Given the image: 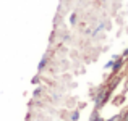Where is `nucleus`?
<instances>
[{"label": "nucleus", "mask_w": 128, "mask_h": 121, "mask_svg": "<svg viewBox=\"0 0 128 121\" xmlns=\"http://www.w3.org/2000/svg\"><path fill=\"white\" fill-rule=\"evenodd\" d=\"M106 94H107V87H100L99 90H97L96 97H94V107H96V110L102 108L104 105H106Z\"/></svg>", "instance_id": "obj_1"}, {"label": "nucleus", "mask_w": 128, "mask_h": 121, "mask_svg": "<svg viewBox=\"0 0 128 121\" xmlns=\"http://www.w3.org/2000/svg\"><path fill=\"white\" fill-rule=\"evenodd\" d=\"M122 66H123V60L118 57L117 60H114V65H112V73H114V74H115V73H118Z\"/></svg>", "instance_id": "obj_2"}, {"label": "nucleus", "mask_w": 128, "mask_h": 121, "mask_svg": "<svg viewBox=\"0 0 128 121\" xmlns=\"http://www.w3.org/2000/svg\"><path fill=\"white\" fill-rule=\"evenodd\" d=\"M47 63H49V55L46 53V55L42 57V60H41V63H39V66H38V71H42V69L47 66Z\"/></svg>", "instance_id": "obj_3"}, {"label": "nucleus", "mask_w": 128, "mask_h": 121, "mask_svg": "<svg viewBox=\"0 0 128 121\" xmlns=\"http://www.w3.org/2000/svg\"><path fill=\"white\" fill-rule=\"evenodd\" d=\"M80 118V112H73L72 113V121H78Z\"/></svg>", "instance_id": "obj_4"}, {"label": "nucleus", "mask_w": 128, "mask_h": 121, "mask_svg": "<svg viewBox=\"0 0 128 121\" xmlns=\"http://www.w3.org/2000/svg\"><path fill=\"white\" fill-rule=\"evenodd\" d=\"M107 121H122V115H115V116H112L110 120H107Z\"/></svg>", "instance_id": "obj_5"}, {"label": "nucleus", "mask_w": 128, "mask_h": 121, "mask_svg": "<svg viewBox=\"0 0 128 121\" xmlns=\"http://www.w3.org/2000/svg\"><path fill=\"white\" fill-rule=\"evenodd\" d=\"M70 23H72V24H75V23H76V13H73V15L70 16Z\"/></svg>", "instance_id": "obj_6"}, {"label": "nucleus", "mask_w": 128, "mask_h": 121, "mask_svg": "<svg viewBox=\"0 0 128 121\" xmlns=\"http://www.w3.org/2000/svg\"><path fill=\"white\" fill-rule=\"evenodd\" d=\"M122 120H123V121H128V112L125 113V115H122Z\"/></svg>", "instance_id": "obj_7"}, {"label": "nucleus", "mask_w": 128, "mask_h": 121, "mask_svg": "<svg viewBox=\"0 0 128 121\" xmlns=\"http://www.w3.org/2000/svg\"><path fill=\"white\" fill-rule=\"evenodd\" d=\"M122 57H123V58H126V57H128V47L125 49V52H123V55H122Z\"/></svg>", "instance_id": "obj_8"}, {"label": "nucleus", "mask_w": 128, "mask_h": 121, "mask_svg": "<svg viewBox=\"0 0 128 121\" xmlns=\"http://www.w3.org/2000/svg\"><path fill=\"white\" fill-rule=\"evenodd\" d=\"M91 121H106V120H102L100 116H96V118H94V120H91Z\"/></svg>", "instance_id": "obj_9"}, {"label": "nucleus", "mask_w": 128, "mask_h": 121, "mask_svg": "<svg viewBox=\"0 0 128 121\" xmlns=\"http://www.w3.org/2000/svg\"><path fill=\"white\" fill-rule=\"evenodd\" d=\"M112 65H114V60H112V61H109V63H107V65H106V68H112Z\"/></svg>", "instance_id": "obj_10"}, {"label": "nucleus", "mask_w": 128, "mask_h": 121, "mask_svg": "<svg viewBox=\"0 0 128 121\" xmlns=\"http://www.w3.org/2000/svg\"><path fill=\"white\" fill-rule=\"evenodd\" d=\"M39 94H41V89H36V90H34V97H38Z\"/></svg>", "instance_id": "obj_11"}]
</instances>
